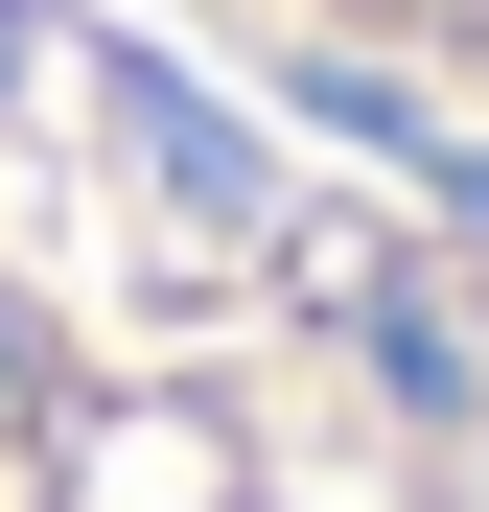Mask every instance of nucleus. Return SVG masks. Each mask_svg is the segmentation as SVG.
<instances>
[{"label":"nucleus","instance_id":"nucleus-1","mask_svg":"<svg viewBox=\"0 0 489 512\" xmlns=\"http://www.w3.org/2000/svg\"><path fill=\"white\" fill-rule=\"evenodd\" d=\"M0 512H420V489L280 466L257 419H187V396H70V373H0ZM443 512H489V466H466Z\"/></svg>","mask_w":489,"mask_h":512},{"label":"nucleus","instance_id":"nucleus-2","mask_svg":"<svg viewBox=\"0 0 489 512\" xmlns=\"http://www.w3.org/2000/svg\"><path fill=\"white\" fill-rule=\"evenodd\" d=\"M303 24H350V47H396V70H466V94H489V0H303Z\"/></svg>","mask_w":489,"mask_h":512}]
</instances>
